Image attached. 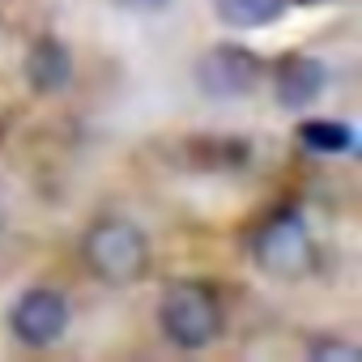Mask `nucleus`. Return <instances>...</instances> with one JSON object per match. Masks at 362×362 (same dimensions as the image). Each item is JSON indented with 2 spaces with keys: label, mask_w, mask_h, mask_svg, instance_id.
Here are the masks:
<instances>
[{
  "label": "nucleus",
  "mask_w": 362,
  "mask_h": 362,
  "mask_svg": "<svg viewBox=\"0 0 362 362\" xmlns=\"http://www.w3.org/2000/svg\"><path fill=\"white\" fill-rule=\"evenodd\" d=\"M81 260L103 286H136L149 273V243L124 218H103L81 239Z\"/></svg>",
  "instance_id": "f257e3e1"
},
{
  "label": "nucleus",
  "mask_w": 362,
  "mask_h": 362,
  "mask_svg": "<svg viewBox=\"0 0 362 362\" xmlns=\"http://www.w3.org/2000/svg\"><path fill=\"white\" fill-rule=\"evenodd\" d=\"M158 324H162V337L170 345H179V349H205L222 332V307H218L214 290L184 281V286H170L162 294Z\"/></svg>",
  "instance_id": "f03ea898"
},
{
  "label": "nucleus",
  "mask_w": 362,
  "mask_h": 362,
  "mask_svg": "<svg viewBox=\"0 0 362 362\" xmlns=\"http://www.w3.org/2000/svg\"><path fill=\"white\" fill-rule=\"evenodd\" d=\"M256 264L277 277V281H298L315 269V243H311V230L303 226L298 214H277L260 226L256 235V247H252Z\"/></svg>",
  "instance_id": "7ed1b4c3"
},
{
  "label": "nucleus",
  "mask_w": 362,
  "mask_h": 362,
  "mask_svg": "<svg viewBox=\"0 0 362 362\" xmlns=\"http://www.w3.org/2000/svg\"><path fill=\"white\" fill-rule=\"evenodd\" d=\"M260 77H264V60L239 43H218L197 64V81L209 98H247L256 94Z\"/></svg>",
  "instance_id": "20e7f679"
},
{
  "label": "nucleus",
  "mask_w": 362,
  "mask_h": 362,
  "mask_svg": "<svg viewBox=\"0 0 362 362\" xmlns=\"http://www.w3.org/2000/svg\"><path fill=\"white\" fill-rule=\"evenodd\" d=\"M69 320H73L69 298H64L60 290H47V286L26 290V294L9 307V332H13L22 345H30V349L56 345V341L69 332Z\"/></svg>",
  "instance_id": "39448f33"
},
{
  "label": "nucleus",
  "mask_w": 362,
  "mask_h": 362,
  "mask_svg": "<svg viewBox=\"0 0 362 362\" xmlns=\"http://www.w3.org/2000/svg\"><path fill=\"white\" fill-rule=\"evenodd\" d=\"M273 81H277V103H281L286 111H303V107H311V103L320 98V90H324V64L311 60V56H286V60L277 64Z\"/></svg>",
  "instance_id": "423d86ee"
},
{
  "label": "nucleus",
  "mask_w": 362,
  "mask_h": 362,
  "mask_svg": "<svg viewBox=\"0 0 362 362\" xmlns=\"http://www.w3.org/2000/svg\"><path fill=\"white\" fill-rule=\"evenodd\" d=\"M26 81L35 94H60L73 81V56L60 39H39L26 56Z\"/></svg>",
  "instance_id": "0eeeda50"
},
{
  "label": "nucleus",
  "mask_w": 362,
  "mask_h": 362,
  "mask_svg": "<svg viewBox=\"0 0 362 362\" xmlns=\"http://www.w3.org/2000/svg\"><path fill=\"white\" fill-rule=\"evenodd\" d=\"M214 13L235 30H256L286 13V0H214Z\"/></svg>",
  "instance_id": "6e6552de"
},
{
  "label": "nucleus",
  "mask_w": 362,
  "mask_h": 362,
  "mask_svg": "<svg viewBox=\"0 0 362 362\" xmlns=\"http://www.w3.org/2000/svg\"><path fill=\"white\" fill-rule=\"evenodd\" d=\"M298 141H303L311 153L332 158V153H345V149L354 145V132H349L341 119H303V124H298Z\"/></svg>",
  "instance_id": "1a4fd4ad"
},
{
  "label": "nucleus",
  "mask_w": 362,
  "mask_h": 362,
  "mask_svg": "<svg viewBox=\"0 0 362 362\" xmlns=\"http://www.w3.org/2000/svg\"><path fill=\"white\" fill-rule=\"evenodd\" d=\"M311 358L315 362H324V358H332V362H358L362 354H358V345H345V341H311Z\"/></svg>",
  "instance_id": "9d476101"
},
{
  "label": "nucleus",
  "mask_w": 362,
  "mask_h": 362,
  "mask_svg": "<svg viewBox=\"0 0 362 362\" xmlns=\"http://www.w3.org/2000/svg\"><path fill=\"white\" fill-rule=\"evenodd\" d=\"M5 214H9V205H5V188H0V226H5Z\"/></svg>",
  "instance_id": "9b49d317"
},
{
  "label": "nucleus",
  "mask_w": 362,
  "mask_h": 362,
  "mask_svg": "<svg viewBox=\"0 0 362 362\" xmlns=\"http://www.w3.org/2000/svg\"><path fill=\"white\" fill-rule=\"evenodd\" d=\"M132 5H141V9H153V5H166V0H132Z\"/></svg>",
  "instance_id": "f8f14e48"
}]
</instances>
